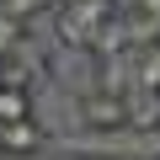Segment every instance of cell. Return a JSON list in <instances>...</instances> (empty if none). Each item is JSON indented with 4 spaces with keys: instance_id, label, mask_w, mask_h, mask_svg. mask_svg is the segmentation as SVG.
<instances>
[{
    "instance_id": "obj_7",
    "label": "cell",
    "mask_w": 160,
    "mask_h": 160,
    "mask_svg": "<svg viewBox=\"0 0 160 160\" xmlns=\"http://www.w3.org/2000/svg\"><path fill=\"white\" fill-rule=\"evenodd\" d=\"M53 0H0V11L6 16H16V22H27V16H38V11H48Z\"/></svg>"
},
{
    "instance_id": "obj_3",
    "label": "cell",
    "mask_w": 160,
    "mask_h": 160,
    "mask_svg": "<svg viewBox=\"0 0 160 160\" xmlns=\"http://www.w3.org/2000/svg\"><path fill=\"white\" fill-rule=\"evenodd\" d=\"M123 107H128V128L133 133H155L160 128V96L155 91H123Z\"/></svg>"
},
{
    "instance_id": "obj_8",
    "label": "cell",
    "mask_w": 160,
    "mask_h": 160,
    "mask_svg": "<svg viewBox=\"0 0 160 160\" xmlns=\"http://www.w3.org/2000/svg\"><path fill=\"white\" fill-rule=\"evenodd\" d=\"M133 16H149V22H160V0H139V11Z\"/></svg>"
},
{
    "instance_id": "obj_1",
    "label": "cell",
    "mask_w": 160,
    "mask_h": 160,
    "mask_svg": "<svg viewBox=\"0 0 160 160\" xmlns=\"http://www.w3.org/2000/svg\"><path fill=\"white\" fill-rule=\"evenodd\" d=\"M80 123L91 133H107V128H128V107H123V91H91L80 96Z\"/></svg>"
},
{
    "instance_id": "obj_4",
    "label": "cell",
    "mask_w": 160,
    "mask_h": 160,
    "mask_svg": "<svg viewBox=\"0 0 160 160\" xmlns=\"http://www.w3.org/2000/svg\"><path fill=\"white\" fill-rule=\"evenodd\" d=\"M133 86L160 96V38L144 43V48H133Z\"/></svg>"
},
{
    "instance_id": "obj_6",
    "label": "cell",
    "mask_w": 160,
    "mask_h": 160,
    "mask_svg": "<svg viewBox=\"0 0 160 160\" xmlns=\"http://www.w3.org/2000/svg\"><path fill=\"white\" fill-rule=\"evenodd\" d=\"M22 43H27V22H16V16H6V11H0V64H6Z\"/></svg>"
},
{
    "instance_id": "obj_9",
    "label": "cell",
    "mask_w": 160,
    "mask_h": 160,
    "mask_svg": "<svg viewBox=\"0 0 160 160\" xmlns=\"http://www.w3.org/2000/svg\"><path fill=\"white\" fill-rule=\"evenodd\" d=\"M0 160H6V149H0Z\"/></svg>"
},
{
    "instance_id": "obj_5",
    "label": "cell",
    "mask_w": 160,
    "mask_h": 160,
    "mask_svg": "<svg viewBox=\"0 0 160 160\" xmlns=\"http://www.w3.org/2000/svg\"><path fill=\"white\" fill-rule=\"evenodd\" d=\"M22 118H38V112H32V91L0 86V128H6V123H22Z\"/></svg>"
},
{
    "instance_id": "obj_2",
    "label": "cell",
    "mask_w": 160,
    "mask_h": 160,
    "mask_svg": "<svg viewBox=\"0 0 160 160\" xmlns=\"http://www.w3.org/2000/svg\"><path fill=\"white\" fill-rule=\"evenodd\" d=\"M48 144H53V139H48V128H43L38 118H22V123H6V128H0V149H6V160H38Z\"/></svg>"
}]
</instances>
